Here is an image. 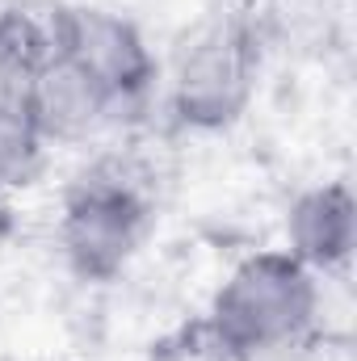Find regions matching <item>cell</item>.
<instances>
[{
  "label": "cell",
  "mask_w": 357,
  "mask_h": 361,
  "mask_svg": "<svg viewBox=\"0 0 357 361\" xmlns=\"http://www.w3.org/2000/svg\"><path fill=\"white\" fill-rule=\"evenodd\" d=\"M152 193L122 160H97L68 185L59 206V252L76 281H118L152 231Z\"/></svg>",
  "instance_id": "cell-2"
},
{
  "label": "cell",
  "mask_w": 357,
  "mask_h": 361,
  "mask_svg": "<svg viewBox=\"0 0 357 361\" xmlns=\"http://www.w3.org/2000/svg\"><path fill=\"white\" fill-rule=\"evenodd\" d=\"M315 319L320 277L286 248H269L223 277L198 332L219 361H273L303 349Z\"/></svg>",
  "instance_id": "cell-1"
},
{
  "label": "cell",
  "mask_w": 357,
  "mask_h": 361,
  "mask_svg": "<svg viewBox=\"0 0 357 361\" xmlns=\"http://www.w3.org/2000/svg\"><path fill=\"white\" fill-rule=\"evenodd\" d=\"M357 248V202L345 180L303 189L286 210V252L315 273H341Z\"/></svg>",
  "instance_id": "cell-5"
},
{
  "label": "cell",
  "mask_w": 357,
  "mask_h": 361,
  "mask_svg": "<svg viewBox=\"0 0 357 361\" xmlns=\"http://www.w3.org/2000/svg\"><path fill=\"white\" fill-rule=\"evenodd\" d=\"M30 114L34 126L47 143H80L97 135L101 126H114V105L101 97V89L89 76H80L68 59H59L55 51H47V59L34 68L30 76Z\"/></svg>",
  "instance_id": "cell-6"
},
{
  "label": "cell",
  "mask_w": 357,
  "mask_h": 361,
  "mask_svg": "<svg viewBox=\"0 0 357 361\" xmlns=\"http://www.w3.org/2000/svg\"><path fill=\"white\" fill-rule=\"evenodd\" d=\"M248 17L261 51L286 59H324L345 38V0H261Z\"/></svg>",
  "instance_id": "cell-7"
},
{
  "label": "cell",
  "mask_w": 357,
  "mask_h": 361,
  "mask_svg": "<svg viewBox=\"0 0 357 361\" xmlns=\"http://www.w3.org/2000/svg\"><path fill=\"white\" fill-rule=\"evenodd\" d=\"M261 38L248 13H214L185 34L169 72V109L193 135L231 130L261 80Z\"/></svg>",
  "instance_id": "cell-3"
},
{
  "label": "cell",
  "mask_w": 357,
  "mask_h": 361,
  "mask_svg": "<svg viewBox=\"0 0 357 361\" xmlns=\"http://www.w3.org/2000/svg\"><path fill=\"white\" fill-rule=\"evenodd\" d=\"M51 51L68 59L80 76H89L101 97L114 105V118L139 109L147 92L156 89V55L143 38V30L114 8L101 4H63L47 21Z\"/></svg>",
  "instance_id": "cell-4"
},
{
  "label": "cell",
  "mask_w": 357,
  "mask_h": 361,
  "mask_svg": "<svg viewBox=\"0 0 357 361\" xmlns=\"http://www.w3.org/2000/svg\"><path fill=\"white\" fill-rule=\"evenodd\" d=\"M152 361H219V357H214V349L206 345V336H202L198 328H185V332H181V345L156 349Z\"/></svg>",
  "instance_id": "cell-8"
},
{
  "label": "cell",
  "mask_w": 357,
  "mask_h": 361,
  "mask_svg": "<svg viewBox=\"0 0 357 361\" xmlns=\"http://www.w3.org/2000/svg\"><path fill=\"white\" fill-rule=\"evenodd\" d=\"M0 193H4V180H0Z\"/></svg>",
  "instance_id": "cell-9"
}]
</instances>
